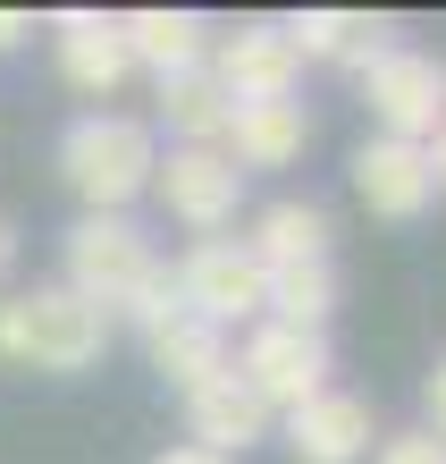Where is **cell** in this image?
<instances>
[{
	"label": "cell",
	"instance_id": "cell-1",
	"mask_svg": "<svg viewBox=\"0 0 446 464\" xmlns=\"http://www.w3.org/2000/svg\"><path fill=\"white\" fill-rule=\"evenodd\" d=\"M60 287H76L85 304H101L109 321H135V330L177 313V279H169V262H160V245L135 211H85L68 228V279Z\"/></svg>",
	"mask_w": 446,
	"mask_h": 464
},
{
	"label": "cell",
	"instance_id": "cell-2",
	"mask_svg": "<svg viewBox=\"0 0 446 464\" xmlns=\"http://www.w3.org/2000/svg\"><path fill=\"white\" fill-rule=\"evenodd\" d=\"M109 330H119V321L101 304H85L76 287H60V279L0 295V354H9L17 372H51V380L93 372L109 354Z\"/></svg>",
	"mask_w": 446,
	"mask_h": 464
},
{
	"label": "cell",
	"instance_id": "cell-3",
	"mask_svg": "<svg viewBox=\"0 0 446 464\" xmlns=\"http://www.w3.org/2000/svg\"><path fill=\"white\" fill-rule=\"evenodd\" d=\"M152 169H160V135L127 111H85L60 135V178L76 186L85 211H127L135 195H152Z\"/></svg>",
	"mask_w": 446,
	"mask_h": 464
},
{
	"label": "cell",
	"instance_id": "cell-4",
	"mask_svg": "<svg viewBox=\"0 0 446 464\" xmlns=\"http://www.w3.org/2000/svg\"><path fill=\"white\" fill-rule=\"evenodd\" d=\"M362 111H371L379 135H396V144H430L446 127V60L438 51H413V43H387L362 68Z\"/></svg>",
	"mask_w": 446,
	"mask_h": 464
},
{
	"label": "cell",
	"instance_id": "cell-5",
	"mask_svg": "<svg viewBox=\"0 0 446 464\" xmlns=\"http://www.w3.org/2000/svg\"><path fill=\"white\" fill-rule=\"evenodd\" d=\"M169 279H177V304L203 313L211 330H236V321H261L270 313V270L253 262V245H244V237L185 245V262L169 270Z\"/></svg>",
	"mask_w": 446,
	"mask_h": 464
},
{
	"label": "cell",
	"instance_id": "cell-6",
	"mask_svg": "<svg viewBox=\"0 0 446 464\" xmlns=\"http://www.w3.org/2000/svg\"><path fill=\"white\" fill-rule=\"evenodd\" d=\"M236 380L253 389L270 414H295L303 397L328 389V330H295V321H253L244 346L228 354Z\"/></svg>",
	"mask_w": 446,
	"mask_h": 464
},
{
	"label": "cell",
	"instance_id": "cell-7",
	"mask_svg": "<svg viewBox=\"0 0 446 464\" xmlns=\"http://www.w3.org/2000/svg\"><path fill=\"white\" fill-rule=\"evenodd\" d=\"M152 195H160V211H169L177 228L219 237V228L236 220V203H244V169L219 144H169L160 169H152Z\"/></svg>",
	"mask_w": 446,
	"mask_h": 464
},
{
	"label": "cell",
	"instance_id": "cell-8",
	"mask_svg": "<svg viewBox=\"0 0 446 464\" xmlns=\"http://www.w3.org/2000/svg\"><path fill=\"white\" fill-rule=\"evenodd\" d=\"M211 76H219V93L228 102H295V43H287V25L278 17H253V25H236V34H211Z\"/></svg>",
	"mask_w": 446,
	"mask_h": 464
},
{
	"label": "cell",
	"instance_id": "cell-9",
	"mask_svg": "<svg viewBox=\"0 0 446 464\" xmlns=\"http://www.w3.org/2000/svg\"><path fill=\"white\" fill-rule=\"evenodd\" d=\"M270 430H278V414L236 380V363L211 372L203 389H185V448H211V456H236L244 464V448H261Z\"/></svg>",
	"mask_w": 446,
	"mask_h": 464
},
{
	"label": "cell",
	"instance_id": "cell-10",
	"mask_svg": "<svg viewBox=\"0 0 446 464\" xmlns=\"http://www.w3.org/2000/svg\"><path fill=\"white\" fill-rule=\"evenodd\" d=\"M287 422V456L295 464H362L371 456V397H354V389H320V397H303L295 414H278Z\"/></svg>",
	"mask_w": 446,
	"mask_h": 464
},
{
	"label": "cell",
	"instance_id": "cell-11",
	"mask_svg": "<svg viewBox=\"0 0 446 464\" xmlns=\"http://www.w3.org/2000/svg\"><path fill=\"white\" fill-rule=\"evenodd\" d=\"M51 43H60V76L76 93H93V102H109L135 76L119 17H101V9H60V17H51Z\"/></svg>",
	"mask_w": 446,
	"mask_h": 464
},
{
	"label": "cell",
	"instance_id": "cell-12",
	"mask_svg": "<svg viewBox=\"0 0 446 464\" xmlns=\"http://www.w3.org/2000/svg\"><path fill=\"white\" fill-rule=\"evenodd\" d=\"M354 195L379 211V220H422L438 203L430 186V152L422 144H396V135H371V144L354 152Z\"/></svg>",
	"mask_w": 446,
	"mask_h": 464
},
{
	"label": "cell",
	"instance_id": "cell-13",
	"mask_svg": "<svg viewBox=\"0 0 446 464\" xmlns=\"http://www.w3.org/2000/svg\"><path fill=\"white\" fill-rule=\"evenodd\" d=\"M119 34H127V60L152 85H169L185 68H211V17L203 9H135V17H119Z\"/></svg>",
	"mask_w": 446,
	"mask_h": 464
},
{
	"label": "cell",
	"instance_id": "cell-14",
	"mask_svg": "<svg viewBox=\"0 0 446 464\" xmlns=\"http://www.w3.org/2000/svg\"><path fill=\"white\" fill-rule=\"evenodd\" d=\"M303 144H312V111H303V102H236L228 135H219V152H228L244 178L303 160Z\"/></svg>",
	"mask_w": 446,
	"mask_h": 464
},
{
	"label": "cell",
	"instance_id": "cell-15",
	"mask_svg": "<svg viewBox=\"0 0 446 464\" xmlns=\"http://www.w3.org/2000/svg\"><path fill=\"white\" fill-rule=\"evenodd\" d=\"M144 354H152V372L185 397V389H203L211 372H228V330H211L203 313L177 304L169 321H152V330H144Z\"/></svg>",
	"mask_w": 446,
	"mask_h": 464
},
{
	"label": "cell",
	"instance_id": "cell-16",
	"mask_svg": "<svg viewBox=\"0 0 446 464\" xmlns=\"http://www.w3.org/2000/svg\"><path fill=\"white\" fill-rule=\"evenodd\" d=\"M278 25H287L295 60H337V68H371L396 43L387 17H354V9H303V17H278Z\"/></svg>",
	"mask_w": 446,
	"mask_h": 464
},
{
	"label": "cell",
	"instance_id": "cell-17",
	"mask_svg": "<svg viewBox=\"0 0 446 464\" xmlns=\"http://www.w3.org/2000/svg\"><path fill=\"white\" fill-rule=\"evenodd\" d=\"M244 245H253V262L261 270H303V262H337V254H328V245H337V228H328V211L320 203H270L261 211V220H253V237H244Z\"/></svg>",
	"mask_w": 446,
	"mask_h": 464
},
{
	"label": "cell",
	"instance_id": "cell-18",
	"mask_svg": "<svg viewBox=\"0 0 446 464\" xmlns=\"http://www.w3.org/2000/svg\"><path fill=\"white\" fill-rule=\"evenodd\" d=\"M228 111L236 102L219 93L211 68H185V76L160 85V127H169V144H219V135H228Z\"/></svg>",
	"mask_w": 446,
	"mask_h": 464
},
{
	"label": "cell",
	"instance_id": "cell-19",
	"mask_svg": "<svg viewBox=\"0 0 446 464\" xmlns=\"http://www.w3.org/2000/svg\"><path fill=\"white\" fill-rule=\"evenodd\" d=\"M337 262H303V270H270V313L261 321H295V330H328V313H337Z\"/></svg>",
	"mask_w": 446,
	"mask_h": 464
},
{
	"label": "cell",
	"instance_id": "cell-20",
	"mask_svg": "<svg viewBox=\"0 0 446 464\" xmlns=\"http://www.w3.org/2000/svg\"><path fill=\"white\" fill-rule=\"evenodd\" d=\"M379 464H446V440L438 430H396V440H379Z\"/></svg>",
	"mask_w": 446,
	"mask_h": 464
},
{
	"label": "cell",
	"instance_id": "cell-21",
	"mask_svg": "<svg viewBox=\"0 0 446 464\" xmlns=\"http://www.w3.org/2000/svg\"><path fill=\"white\" fill-rule=\"evenodd\" d=\"M422 405H430V422H422V430H438V440H446V363L430 372V389H422Z\"/></svg>",
	"mask_w": 446,
	"mask_h": 464
},
{
	"label": "cell",
	"instance_id": "cell-22",
	"mask_svg": "<svg viewBox=\"0 0 446 464\" xmlns=\"http://www.w3.org/2000/svg\"><path fill=\"white\" fill-rule=\"evenodd\" d=\"M152 464H236V456H211V448H185V440H177V448H160Z\"/></svg>",
	"mask_w": 446,
	"mask_h": 464
},
{
	"label": "cell",
	"instance_id": "cell-23",
	"mask_svg": "<svg viewBox=\"0 0 446 464\" xmlns=\"http://www.w3.org/2000/svg\"><path fill=\"white\" fill-rule=\"evenodd\" d=\"M25 34H34V17H17V9H0V51H17Z\"/></svg>",
	"mask_w": 446,
	"mask_h": 464
},
{
	"label": "cell",
	"instance_id": "cell-24",
	"mask_svg": "<svg viewBox=\"0 0 446 464\" xmlns=\"http://www.w3.org/2000/svg\"><path fill=\"white\" fill-rule=\"evenodd\" d=\"M422 152H430V186H438V195H446V127L430 135V144H422Z\"/></svg>",
	"mask_w": 446,
	"mask_h": 464
},
{
	"label": "cell",
	"instance_id": "cell-25",
	"mask_svg": "<svg viewBox=\"0 0 446 464\" xmlns=\"http://www.w3.org/2000/svg\"><path fill=\"white\" fill-rule=\"evenodd\" d=\"M9 270H17V228H9V211H0V287H9Z\"/></svg>",
	"mask_w": 446,
	"mask_h": 464
}]
</instances>
